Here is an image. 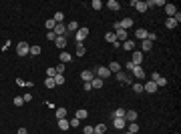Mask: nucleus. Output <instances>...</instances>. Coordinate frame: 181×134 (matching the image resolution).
Wrapping results in <instances>:
<instances>
[{
    "label": "nucleus",
    "instance_id": "f257e3e1",
    "mask_svg": "<svg viewBox=\"0 0 181 134\" xmlns=\"http://www.w3.org/2000/svg\"><path fill=\"white\" fill-rule=\"evenodd\" d=\"M87 36H89V28H85V26L79 28V30L75 32V40H77V44H83V40H85Z\"/></svg>",
    "mask_w": 181,
    "mask_h": 134
},
{
    "label": "nucleus",
    "instance_id": "f03ea898",
    "mask_svg": "<svg viewBox=\"0 0 181 134\" xmlns=\"http://www.w3.org/2000/svg\"><path fill=\"white\" fill-rule=\"evenodd\" d=\"M95 76H97V78H101V80H105V78H109V76H111V70H109L107 66H101V68H97Z\"/></svg>",
    "mask_w": 181,
    "mask_h": 134
},
{
    "label": "nucleus",
    "instance_id": "7ed1b4c3",
    "mask_svg": "<svg viewBox=\"0 0 181 134\" xmlns=\"http://www.w3.org/2000/svg\"><path fill=\"white\" fill-rule=\"evenodd\" d=\"M16 54H18V56H26V54H30V46L26 44V42H20V44L16 46Z\"/></svg>",
    "mask_w": 181,
    "mask_h": 134
},
{
    "label": "nucleus",
    "instance_id": "20e7f679",
    "mask_svg": "<svg viewBox=\"0 0 181 134\" xmlns=\"http://www.w3.org/2000/svg\"><path fill=\"white\" fill-rule=\"evenodd\" d=\"M157 88H159V86H157L153 80H149V82H145V84H143V92H149V94L157 92Z\"/></svg>",
    "mask_w": 181,
    "mask_h": 134
},
{
    "label": "nucleus",
    "instance_id": "39448f33",
    "mask_svg": "<svg viewBox=\"0 0 181 134\" xmlns=\"http://www.w3.org/2000/svg\"><path fill=\"white\" fill-rule=\"evenodd\" d=\"M117 26H119L121 30H129V28L133 26V20H131V18H123L121 22H117Z\"/></svg>",
    "mask_w": 181,
    "mask_h": 134
},
{
    "label": "nucleus",
    "instance_id": "423d86ee",
    "mask_svg": "<svg viewBox=\"0 0 181 134\" xmlns=\"http://www.w3.org/2000/svg\"><path fill=\"white\" fill-rule=\"evenodd\" d=\"M151 80H153L157 86H165V84H167V78H163V76H161V74H157V72L151 76Z\"/></svg>",
    "mask_w": 181,
    "mask_h": 134
},
{
    "label": "nucleus",
    "instance_id": "0eeeda50",
    "mask_svg": "<svg viewBox=\"0 0 181 134\" xmlns=\"http://www.w3.org/2000/svg\"><path fill=\"white\" fill-rule=\"evenodd\" d=\"M131 62H133L135 66H141V62H143V52L133 50V58H131Z\"/></svg>",
    "mask_w": 181,
    "mask_h": 134
},
{
    "label": "nucleus",
    "instance_id": "6e6552de",
    "mask_svg": "<svg viewBox=\"0 0 181 134\" xmlns=\"http://www.w3.org/2000/svg\"><path fill=\"white\" fill-rule=\"evenodd\" d=\"M123 120H125V122H135L137 120V110H127Z\"/></svg>",
    "mask_w": 181,
    "mask_h": 134
},
{
    "label": "nucleus",
    "instance_id": "1a4fd4ad",
    "mask_svg": "<svg viewBox=\"0 0 181 134\" xmlns=\"http://www.w3.org/2000/svg\"><path fill=\"white\" fill-rule=\"evenodd\" d=\"M81 78H83V82H90V80L95 78V72H93V70H83V72H81Z\"/></svg>",
    "mask_w": 181,
    "mask_h": 134
},
{
    "label": "nucleus",
    "instance_id": "9d476101",
    "mask_svg": "<svg viewBox=\"0 0 181 134\" xmlns=\"http://www.w3.org/2000/svg\"><path fill=\"white\" fill-rule=\"evenodd\" d=\"M165 12H167L169 18H173V16L177 14V6H175V4H165Z\"/></svg>",
    "mask_w": 181,
    "mask_h": 134
},
{
    "label": "nucleus",
    "instance_id": "9b49d317",
    "mask_svg": "<svg viewBox=\"0 0 181 134\" xmlns=\"http://www.w3.org/2000/svg\"><path fill=\"white\" fill-rule=\"evenodd\" d=\"M131 6H135V8H137V12H147V4H145V2L133 0V2H131Z\"/></svg>",
    "mask_w": 181,
    "mask_h": 134
},
{
    "label": "nucleus",
    "instance_id": "f8f14e48",
    "mask_svg": "<svg viewBox=\"0 0 181 134\" xmlns=\"http://www.w3.org/2000/svg\"><path fill=\"white\" fill-rule=\"evenodd\" d=\"M107 8H109L111 12H117V10H121V4H119L117 0H109V2H107Z\"/></svg>",
    "mask_w": 181,
    "mask_h": 134
},
{
    "label": "nucleus",
    "instance_id": "ddd939ff",
    "mask_svg": "<svg viewBox=\"0 0 181 134\" xmlns=\"http://www.w3.org/2000/svg\"><path fill=\"white\" fill-rule=\"evenodd\" d=\"M52 32H54L56 36H67V28H64V24H56Z\"/></svg>",
    "mask_w": 181,
    "mask_h": 134
},
{
    "label": "nucleus",
    "instance_id": "4468645a",
    "mask_svg": "<svg viewBox=\"0 0 181 134\" xmlns=\"http://www.w3.org/2000/svg\"><path fill=\"white\" fill-rule=\"evenodd\" d=\"M103 86H105V80H101V78H97V76H95V78H93V80H90V88H103Z\"/></svg>",
    "mask_w": 181,
    "mask_h": 134
},
{
    "label": "nucleus",
    "instance_id": "2eb2a0df",
    "mask_svg": "<svg viewBox=\"0 0 181 134\" xmlns=\"http://www.w3.org/2000/svg\"><path fill=\"white\" fill-rule=\"evenodd\" d=\"M113 126H115L117 130H123V128H125V120H123V118H113Z\"/></svg>",
    "mask_w": 181,
    "mask_h": 134
},
{
    "label": "nucleus",
    "instance_id": "dca6fc26",
    "mask_svg": "<svg viewBox=\"0 0 181 134\" xmlns=\"http://www.w3.org/2000/svg\"><path fill=\"white\" fill-rule=\"evenodd\" d=\"M135 36H137V38H141V42H143V40H147V30H145V28H137V30H135Z\"/></svg>",
    "mask_w": 181,
    "mask_h": 134
},
{
    "label": "nucleus",
    "instance_id": "f3484780",
    "mask_svg": "<svg viewBox=\"0 0 181 134\" xmlns=\"http://www.w3.org/2000/svg\"><path fill=\"white\" fill-rule=\"evenodd\" d=\"M54 42H56V46H58L60 50H64V48H67V38H64V36H56V40H54Z\"/></svg>",
    "mask_w": 181,
    "mask_h": 134
},
{
    "label": "nucleus",
    "instance_id": "a211bd4d",
    "mask_svg": "<svg viewBox=\"0 0 181 134\" xmlns=\"http://www.w3.org/2000/svg\"><path fill=\"white\" fill-rule=\"evenodd\" d=\"M58 128L67 132V130L71 128V124H69V120H67V118H60V120H58Z\"/></svg>",
    "mask_w": 181,
    "mask_h": 134
},
{
    "label": "nucleus",
    "instance_id": "6ab92c4d",
    "mask_svg": "<svg viewBox=\"0 0 181 134\" xmlns=\"http://www.w3.org/2000/svg\"><path fill=\"white\" fill-rule=\"evenodd\" d=\"M123 48H125L127 52H129V50L133 52V50H135V40H125V42H123Z\"/></svg>",
    "mask_w": 181,
    "mask_h": 134
},
{
    "label": "nucleus",
    "instance_id": "aec40b11",
    "mask_svg": "<svg viewBox=\"0 0 181 134\" xmlns=\"http://www.w3.org/2000/svg\"><path fill=\"white\" fill-rule=\"evenodd\" d=\"M115 36H117V40H127V30H115Z\"/></svg>",
    "mask_w": 181,
    "mask_h": 134
},
{
    "label": "nucleus",
    "instance_id": "412c9836",
    "mask_svg": "<svg viewBox=\"0 0 181 134\" xmlns=\"http://www.w3.org/2000/svg\"><path fill=\"white\" fill-rule=\"evenodd\" d=\"M87 116H89V112H87L85 108H79V110H77V116H75V118H79V120H85Z\"/></svg>",
    "mask_w": 181,
    "mask_h": 134
},
{
    "label": "nucleus",
    "instance_id": "4be33fe9",
    "mask_svg": "<svg viewBox=\"0 0 181 134\" xmlns=\"http://www.w3.org/2000/svg\"><path fill=\"white\" fill-rule=\"evenodd\" d=\"M75 54H77L79 58H83V56L87 54V48H85L83 44H77V52H75Z\"/></svg>",
    "mask_w": 181,
    "mask_h": 134
},
{
    "label": "nucleus",
    "instance_id": "5701e85b",
    "mask_svg": "<svg viewBox=\"0 0 181 134\" xmlns=\"http://www.w3.org/2000/svg\"><path fill=\"white\" fill-rule=\"evenodd\" d=\"M133 74H135L137 78H145V70H143L141 66H135V68H133Z\"/></svg>",
    "mask_w": 181,
    "mask_h": 134
},
{
    "label": "nucleus",
    "instance_id": "b1692460",
    "mask_svg": "<svg viewBox=\"0 0 181 134\" xmlns=\"http://www.w3.org/2000/svg\"><path fill=\"white\" fill-rule=\"evenodd\" d=\"M141 48H143V54H145V52H149V50L153 48V42H149V40H143V42H141Z\"/></svg>",
    "mask_w": 181,
    "mask_h": 134
},
{
    "label": "nucleus",
    "instance_id": "393cba45",
    "mask_svg": "<svg viewBox=\"0 0 181 134\" xmlns=\"http://www.w3.org/2000/svg\"><path fill=\"white\" fill-rule=\"evenodd\" d=\"M54 114H56V118L60 120V118H67V108H56L54 110Z\"/></svg>",
    "mask_w": 181,
    "mask_h": 134
},
{
    "label": "nucleus",
    "instance_id": "a878e982",
    "mask_svg": "<svg viewBox=\"0 0 181 134\" xmlns=\"http://www.w3.org/2000/svg\"><path fill=\"white\" fill-rule=\"evenodd\" d=\"M125 112H127L125 108H117V110L113 112V118H125Z\"/></svg>",
    "mask_w": 181,
    "mask_h": 134
},
{
    "label": "nucleus",
    "instance_id": "bb28decb",
    "mask_svg": "<svg viewBox=\"0 0 181 134\" xmlns=\"http://www.w3.org/2000/svg\"><path fill=\"white\" fill-rule=\"evenodd\" d=\"M79 30V24L73 20V22H69V26H67V32H77Z\"/></svg>",
    "mask_w": 181,
    "mask_h": 134
},
{
    "label": "nucleus",
    "instance_id": "cd10ccee",
    "mask_svg": "<svg viewBox=\"0 0 181 134\" xmlns=\"http://www.w3.org/2000/svg\"><path fill=\"white\" fill-rule=\"evenodd\" d=\"M73 60V56L71 54H67L64 50H62V54H60V64H64V62H71Z\"/></svg>",
    "mask_w": 181,
    "mask_h": 134
},
{
    "label": "nucleus",
    "instance_id": "c85d7f7f",
    "mask_svg": "<svg viewBox=\"0 0 181 134\" xmlns=\"http://www.w3.org/2000/svg\"><path fill=\"white\" fill-rule=\"evenodd\" d=\"M40 52H43V48H40V46H38V44L30 46V54H32V56H38Z\"/></svg>",
    "mask_w": 181,
    "mask_h": 134
},
{
    "label": "nucleus",
    "instance_id": "c756f323",
    "mask_svg": "<svg viewBox=\"0 0 181 134\" xmlns=\"http://www.w3.org/2000/svg\"><path fill=\"white\" fill-rule=\"evenodd\" d=\"M52 20H54V22H56V24H62V20H64V14H62V12H56V14H54V18H52Z\"/></svg>",
    "mask_w": 181,
    "mask_h": 134
},
{
    "label": "nucleus",
    "instance_id": "7c9ffc66",
    "mask_svg": "<svg viewBox=\"0 0 181 134\" xmlns=\"http://www.w3.org/2000/svg\"><path fill=\"white\" fill-rule=\"evenodd\" d=\"M105 40H107V42H111V44H113V42H115V40H117V36H115V32H107V34H105Z\"/></svg>",
    "mask_w": 181,
    "mask_h": 134
},
{
    "label": "nucleus",
    "instance_id": "2f4dec72",
    "mask_svg": "<svg viewBox=\"0 0 181 134\" xmlns=\"http://www.w3.org/2000/svg\"><path fill=\"white\" fill-rule=\"evenodd\" d=\"M109 70H111V72H121V64H119V62H111Z\"/></svg>",
    "mask_w": 181,
    "mask_h": 134
},
{
    "label": "nucleus",
    "instance_id": "473e14b6",
    "mask_svg": "<svg viewBox=\"0 0 181 134\" xmlns=\"http://www.w3.org/2000/svg\"><path fill=\"white\" fill-rule=\"evenodd\" d=\"M117 80H119V82H129V76H127L125 72H117Z\"/></svg>",
    "mask_w": 181,
    "mask_h": 134
},
{
    "label": "nucleus",
    "instance_id": "72a5a7b5",
    "mask_svg": "<svg viewBox=\"0 0 181 134\" xmlns=\"http://www.w3.org/2000/svg\"><path fill=\"white\" fill-rule=\"evenodd\" d=\"M45 86H46V88H54V86H56L54 78H48V76H46V80H45Z\"/></svg>",
    "mask_w": 181,
    "mask_h": 134
},
{
    "label": "nucleus",
    "instance_id": "f704fd0d",
    "mask_svg": "<svg viewBox=\"0 0 181 134\" xmlns=\"http://www.w3.org/2000/svg\"><path fill=\"white\" fill-rule=\"evenodd\" d=\"M95 132H97V134L107 132V124H97V126H95Z\"/></svg>",
    "mask_w": 181,
    "mask_h": 134
},
{
    "label": "nucleus",
    "instance_id": "c9c22d12",
    "mask_svg": "<svg viewBox=\"0 0 181 134\" xmlns=\"http://www.w3.org/2000/svg\"><path fill=\"white\" fill-rule=\"evenodd\" d=\"M54 82H56V86L64 84V74H56V76H54Z\"/></svg>",
    "mask_w": 181,
    "mask_h": 134
},
{
    "label": "nucleus",
    "instance_id": "e433bc0d",
    "mask_svg": "<svg viewBox=\"0 0 181 134\" xmlns=\"http://www.w3.org/2000/svg\"><path fill=\"white\" fill-rule=\"evenodd\" d=\"M45 26H46V30L50 32V30H54V26H56V22H54V20H46V22H45Z\"/></svg>",
    "mask_w": 181,
    "mask_h": 134
},
{
    "label": "nucleus",
    "instance_id": "4c0bfd02",
    "mask_svg": "<svg viewBox=\"0 0 181 134\" xmlns=\"http://www.w3.org/2000/svg\"><path fill=\"white\" fill-rule=\"evenodd\" d=\"M131 86H133V92H137V94L143 92V84H141V82H135V84H131Z\"/></svg>",
    "mask_w": 181,
    "mask_h": 134
},
{
    "label": "nucleus",
    "instance_id": "58836bf2",
    "mask_svg": "<svg viewBox=\"0 0 181 134\" xmlns=\"http://www.w3.org/2000/svg\"><path fill=\"white\" fill-rule=\"evenodd\" d=\"M90 6H93L95 10H101V8H103V2H101V0H93V2H90Z\"/></svg>",
    "mask_w": 181,
    "mask_h": 134
},
{
    "label": "nucleus",
    "instance_id": "ea45409f",
    "mask_svg": "<svg viewBox=\"0 0 181 134\" xmlns=\"http://www.w3.org/2000/svg\"><path fill=\"white\" fill-rule=\"evenodd\" d=\"M165 26H167V28H175V26H177V22H175L173 18H167V20H165Z\"/></svg>",
    "mask_w": 181,
    "mask_h": 134
},
{
    "label": "nucleus",
    "instance_id": "a19ab883",
    "mask_svg": "<svg viewBox=\"0 0 181 134\" xmlns=\"http://www.w3.org/2000/svg\"><path fill=\"white\" fill-rule=\"evenodd\" d=\"M129 132H139V124H137V122H131V126H129Z\"/></svg>",
    "mask_w": 181,
    "mask_h": 134
},
{
    "label": "nucleus",
    "instance_id": "79ce46f5",
    "mask_svg": "<svg viewBox=\"0 0 181 134\" xmlns=\"http://www.w3.org/2000/svg\"><path fill=\"white\" fill-rule=\"evenodd\" d=\"M147 40H149V42H155V40H157V34H155V32H147Z\"/></svg>",
    "mask_w": 181,
    "mask_h": 134
},
{
    "label": "nucleus",
    "instance_id": "37998d69",
    "mask_svg": "<svg viewBox=\"0 0 181 134\" xmlns=\"http://www.w3.org/2000/svg\"><path fill=\"white\" fill-rule=\"evenodd\" d=\"M46 76H48V78H54V76H56V70H54V68H46Z\"/></svg>",
    "mask_w": 181,
    "mask_h": 134
},
{
    "label": "nucleus",
    "instance_id": "c03bdc74",
    "mask_svg": "<svg viewBox=\"0 0 181 134\" xmlns=\"http://www.w3.org/2000/svg\"><path fill=\"white\" fill-rule=\"evenodd\" d=\"M69 124H71V128H77V126L81 124V120H79V118H73V120H71Z\"/></svg>",
    "mask_w": 181,
    "mask_h": 134
},
{
    "label": "nucleus",
    "instance_id": "a18cd8bd",
    "mask_svg": "<svg viewBox=\"0 0 181 134\" xmlns=\"http://www.w3.org/2000/svg\"><path fill=\"white\" fill-rule=\"evenodd\" d=\"M14 104H16V106H22V104H24V98L16 96V98H14Z\"/></svg>",
    "mask_w": 181,
    "mask_h": 134
},
{
    "label": "nucleus",
    "instance_id": "49530a36",
    "mask_svg": "<svg viewBox=\"0 0 181 134\" xmlns=\"http://www.w3.org/2000/svg\"><path fill=\"white\" fill-rule=\"evenodd\" d=\"M16 86H22V88H26V82H24L22 78H16Z\"/></svg>",
    "mask_w": 181,
    "mask_h": 134
},
{
    "label": "nucleus",
    "instance_id": "de8ad7c7",
    "mask_svg": "<svg viewBox=\"0 0 181 134\" xmlns=\"http://www.w3.org/2000/svg\"><path fill=\"white\" fill-rule=\"evenodd\" d=\"M83 132H85V134H93V132H95V128H93V126H85Z\"/></svg>",
    "mask_w": 181,
    "mask_h": 134
},
{
    "label": "nucleus",
    "instance_id": "09e8293b",
    "mask_svg": "<svg viewBox=\"0 0 181 134\" xmlns=\"http://www.w3.org/2000/svg\"><path fill=\"white\" fill-rule=\"evenodd\" d=\"M46 38H48V40H56V34H54V32H52V30H50V32H48V34H46Z\"/></svg>",
    "mask_w": 181,
    "mask_h": 134
},
{
    "label": "nucleus",
    "instance_id": "8fccbe9b",
    "mask_svg": "<svg viewBox=\"0 0 181 134\" xmlns=\"http://www.w3.org/2000/svg\"><path fill=\"white\" fill-rule=\"evenodd\" d=\"M22 98H24V102H30V100H32V94H24Z\"/></svg>",
    "mask_w": 181,
    "mask_h": 134
},
{
    "label": "nucleus",
    "instance_id": "3c124183",
    "mask_svg": "<svg viewBox=\"0 0 181 134\" xmlns=\"http://www.w3.org/2000/svg\"><path fill=\"white\" fill-rule=\"evenodd\" d=\"M83 88H85V92H89V90H93V88H90V82H85V84H83Z\"/></svg>",
    "mask_w": 181,
    "mask_h": 134
},
{
    "label": "nucleus",
    "instance_id": "603ef678",
    "mask_svg": "<svg viewBox=\"0 0 181 134\" xmlns=\"http://www.w3.org/2000/svg\"><path fill=\"white\" fill-rule=\"evenodd\" d=\"M18 134H28V132H26V128H18Z\"/></svg>",
    "mask_w": 181,
    "mask_h": 134
},
{
    "label": "nucleus",
    "instance_id": "864d4df0",
    "mask_svg": "<svg viewBox=\"0 0 181 134\" xmlns=\"http://www.w3.org/2000/svg\"><path fill=\"white\" fill-rule=\"evenodd\" d=\"M125 134H133V132H125Z\"/></svg>",
    "mask_w": 181,
    "mask_h": 134
},
{
    "label": "nucleus",
    "instance_id": "5fc2aeb1",
    "mask_svg": "<svg viewBox=\"0 0 181 134\" xmlns=\"http://www.w3.org/2000/svg\"><path fill=\"white\" fill-rule=\"evenodd\" d=\"M93 134H97V132H93Z\"/></svg>",
    "mask_w": 181,
    "mask_h": 134
}]
</instances>
